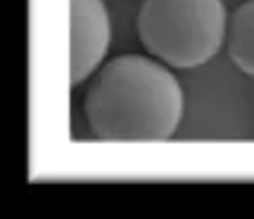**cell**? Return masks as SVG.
<instances>
[{
  "mask_svg": "<svg viewBox=\"0 0 254 219\" xmlns=\"http://www.w3.org/2000/svg\"><path fill=\"white\" fill-rule=\"evenodd\" d=\"M111 45L105 0H70V83H83L99 70Z\"/></svg>",
  "mask_w": 254,
  "mask_h": 219,
  "instance_id": "3",
  "label": "cell"
},
{
  "mask_svg": "<svg viewBox=\"0 0 254 219\" xmlns=\"http://www.w3.org/2000/svg\"><path fill=\"white\" fill-rule=\"evenodd\" d=\"M185 114L181 83L153 57L124 54L86 92V121L99 140H169Z\"/></svg>",
  "mask_w": 254,
  "mask_h": 219,
  "instance_id": "1",
  "label": "cell"
},
{
  "mask_svg": "<svg viewBox=\"0 0 254 219\" xmlns=\"http://www.w3.org/2000/svg\"><path fill=\"white\" fill-rule=\"evenodd\" d=\"M137 29L156 60L190 70L216 57L229 35V16L222 0H143Z\"/></svg>",
  "mask_w": 254,
  "mask_h": 219,
  "instance_id": "2",
  "label": "cell"
},
{
  "mask_svg": "<svg viewBox=\"0 0 254 219\" xmlns=\"http://www.w3.org/2000/svg\"><path fill=\"white\" fill-rule=\"evenodd\" d=\"M229 57L242 73L254 76V0H245L229 19Z\"/></svg>",
  "mask_w": 254,
  "mask_h": 219,
  "instance_id": "4",
  "label": "cell"
}]
</instances>
